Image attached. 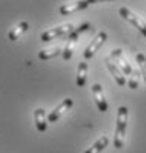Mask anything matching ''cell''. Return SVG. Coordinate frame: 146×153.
<instances>
[{
	"label": "cell",
	"mask_w": 146,
	"mask_h": 153,
	"mask_svg": "<svg viewBox=\"0 0 146 153\" xmlns=\"http://www.w3.org/2000/svg\"><path fill=\"white\" fill-rule=\"evenodd\" d=\"M127 124H128V109L126 106H120L118 111H117V127H115V137H114L115 149H123L126 133H127Z\"/></svg>",
	"instance_id": "1"
},
{
	"label": "cell",
	"mask_w": 146,
	"mask_h": 153,
	"mask_svg": "<svg viewBox=\"0 0 146 153\" xmlns=\"http://www.w3.org/2000/svg\"><path fill=\"white\" fill-rule=\"evenodd\" d=\"M87 30H90V24H89V22H83L81 25H78L77 28H74L73 31L68 34V37H67V46H65V49H64V52H62V57H64L65 60H70V59H71L78 38H80V36H81L83 33H86Z\"/></svg>",
	"instance_id": "2"
},
{
	"label": "cell",
	"mask_w": 146,
	"mask_h": 153,
	"mask_svg": "<svg viewBox=\"0 0 146 153\" xmlns=\"http://www.w3.org/2000/svg\"><path fill=\"white\" fill-rule=\"evenodd\" d=\"M73 30H74L73 24H64V25H59V27H56V28L44 31V33L40 36V40H41L43 43H47V41H52V40H55V38H58V37L68 36Z\"/></svg>",
	"instance_id": "3"
},
{
	"label": "cell",
	"mask_w": 146,
	"mask_h": 153,
	"mask_svg": "<svg viewBox=\"0 0 146 153\" xmlns=\"http://www.w3.org/2000/svg\"><path fill=\"white\" fill-rule=\"evenodd\" d=\"M120 15L126 19V21H128L130 24H133V25L140 31V34L146 37V22L140 18V16H137V15H136L134 12H131L128 7H121V9H120Z\"/></svg>",
	"instance_id": "4"
},
{
	"label": "cell",
	"mask_w": 146,
	"mask_h": 153,
	"mask_svg": "<svg viewBox=\"0 0 146 153\" xmlns=\"http://www.w3.org/2000/svg\"><path fill=\"white\" fill-rule=\"evenodd\" d=\"M108 40V34L105 33V31H100V33H97L96 34V37L93 38V41H91L90 44H89V47L84 50V53H83V56L84 59H91L93 55L105 44V41Z\"/></svg>",
	"instance_id": "5"
},
{
	"label": "cell",
	"mask_w": 146,
	"mask_h": 153,
	"mask_svg": "<svg viewBox=\"0 0 146 153\" xmlns=\"http://www.w3.org/2000/svg\"><path fill=\"white\" fill-rule=\"evenodd\" d=\"M89 6H90V3L87 0H75V1H70V3H65V4L59 6V13L62 16H67V15H71L74 12L84 10Z\"/></svg>",
	"instance_id": "6"
},
{
	"label": "cell",
	"mask_w": 146,
	"mask_h": 153,
	"mask_svg": "<svg viewBox=\"0 0 146 153\" xmlns=\"http://www.w3.org/2000/svg\"><path fill=\"white\" fill-rule=\"evenodd\" d=\"M111 57H112V60L118 65V68L124 72V75H131L133 74V68L130 66V63H128V60L124 57L123 55V50L121 49H115V50H112V53H111Z\"/></svg>",
	"instance_id": "7"
},
{
	"label": "cell",
	"mask_w": 146,
	"mask_h": 153,
	"mask_svg": "<svg viewBox=\"0 0 146 153\" xmlns=\"http://www.w3.org/2000/svg\"><path fill=\"white\" fill-rule=\"evenodd\" d=\"M105 65H106L108 71L111 72V75L114 76V79L117 81V84H118V85H126V84H127L126 76H124V72L118 68V65L112 60V57L111 56L105 57Z\"/></svg>",
	"instance_id": "8"
},
{
	"label": "cell",
	"mask_w": 146,
	"mask_h": 153,
	"mask_svg": "<svg viewBox=\"0 0 146 153\" xmlns=\"http://www.w3.org/2000/svg\"><path fill=\"white\" fill-rule=\"evenodd\" d=\"M91 91H93V97H94V102H96V106H97L99 112H108V102L105 99L102 85L100 84H93Z\"/></svg>",
	"instance_id": "9"
},
{
	"label": "cell",
	"mask_w": 146,
	"mask_h": 153,
	"mask_svg": "<svg viewBox=\"0 0 146 153\" xmlns=\"http://www.w3.org/2000/svg\"><path fill=\"white\" fill-rule=\"evenodd\" d=\"M73 103H74L73 99H70V97H68V99H65V100H64V102H62V103H61L58 108H55V109L49 114V116H47V121H49V122H56V121L62 116V114H64V112H67V111L73 106Z\"/></svg>",
	"instance_id": "10"
},
{
	"label": "cell",
	"mask_w": 146,
	"mask_h": 153,
	"mask_svg": "<svg viewBox=\"0 0 146 153\" xmlns=\"http://www.w3.org/2000/svg\"><path fill=\"white\" fill-rule=\"evenodd\" d=\"M34 122H36L37 130H38L40 133H44V131L47 130V124H49V121H47V118H46L44 109L38 108V109L34 111Z\"/></svg>",
	"instance_id": "11"
},
{
	"label": "cell",
	"mask_w": 146,
	"mask_h": 153,
	"mask_svg": "<svg viewBox=\"0 0 146 153\" xmlns=\"http://www.w3.org/2000/svg\"><path fill=\"white\" fill-rule=\"evenodd\" d=\"M28 27H30V24L27 22V21H22V22H19L18 25L13 28V30H10L9 31V34H7V38L10 40V41H16L19 38V36H22L27 30H28Z\"/></svg>",
	"instance_id": "12"
},
{
	"label": "cell",
	"mask_w": 146,
	"mask_h": 153,
	"mask_svg": "<svg viewBox=\"0 0 146 153\" xmlns=\"http://www.w3.org/2000/svg\"><path fill=\"white\" fill-rule=\"evenodd\" d=\"M108 144H109V138H108L106 135H102V137L97 138L96 143H94L91 147H89L84 153H100L102 150H105V147H106Z\"/></svg>",
	"instance_id": "13"
},
{
	"label": "cell",
	"mask_w": 146,
	"mask_h": 153,
	"mask_svg": "<svg viewBox=\"0 0 146 153\" xmlns=\"http://www.w3.org/2000/svg\"><path fill=\"white\" fill-rule=\"evenodd\" d=\"M87 63L86 62H80L78 63V69H77V85L78 87H84L86 81H87Z\"/></svg>",
	"instance_id": "14"
},
{
	"label": "cell",
	"mask_w": 146,
	"mask_h": 153,
	"mask_svg": "<svg viewBox=\"0 0 146 153\" xmlns=\"http://www.w3.org/2000/svg\"><path fill=\"white\" fill-rule=\"evenodd\" d=\"M62 52H64V49H61V47H53V49L41 50V52L38 53V57H40L41 60H49V59H53V57L62 55Z\"/></svg>",
	"instance_id": "15"
},
{
	"label": "cell",
	"mask_w": 146,
	"mask_h": 153,
	"mask_svg": "<svg viewBox=\"0 0 146 153\" xmlns=\"http://www.w3.org/2000/svg\"><path fill=\"white\" fill-rule=\"evenodd\" d=\"M136 60L139 63L140 74H142V76H143V79H145V82H146V56L143 53H137L136 55Z\"/></svg>",
	"instance_id": "16"
},
{
	"label": "cell",
	"mask_w": 146,
	"mask_h": 153,
	"mask_svg": "<svg viewBox=\"0 0 146 153\" xmlns=\"http://www.w3.org/2000/svg\"><path fill=\"white\" fill-rule=\"evenodd\" d=\"M128 87L131 88V90H136L137 87H139V82H137V74L136 72H133L130 78H128Z\"/></svg>",
	"instance_id": "17"
},
{
	"label": "cell",
	"mask_w": 146,
	"mask_h": 153,
	"mask_svg": "<svg viewBox=\"0 0 146 153\" xmlns=\"http://www.w3.org/2000/svg\"><path fill=\"white\" fill-rule=\"evenodd\" d=\"M90 4H96V3H102V1H114V0H87Z\"/></svg>",
	"instance_id": "18"
}]
</instances>
